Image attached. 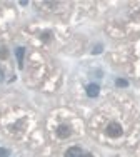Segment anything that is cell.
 <instances>
[{
  "instance_id": "11",
  "label": "cell",
  "mask_w": 140,
  "mask_h": 157,
  "mask_svg": "<svg viewBox=\"0 0 140 157\" xmlns=\"http://www.w3.org/2000/svg\"><path fill=\"white\" fill-rule=\"evenodd\" d=\"M82 157H94V155H92V154H85V152H83V154H82Z\"/></svg>"
},
{
  "instance_id": "9",
  "label": "cell",
  "mask_w": 140,
  "mask_h": 157,
  "mask_svg": "<svg viewBox=\"0 0 140 157\" xmlns=\"http://www.w3.org/2000/svg\"><path fill=\"white\" fill-rule=\"evenodd\" d=\"M117 85H119V87H127V82L125 80H117Z\"/></svg>"
},
{
  "instance_id": "10",
  "label": "cell",
  "mask_w": 140,
  "mask_h": 157,
  "mask_svg": "<svg viewBox=\"0 0 140 157\" xmlns=\"http://www.w3.org/2000/svg\"><path fill=\"white\" fill-rule=\"evenodd\" d=\"M2 80H3V70L0 69V82H2Z\"/></svg>"
},
{
  "instance_id": "1",
  "label": "cell",
  "mask_w": 140,
  "mask_h": 157,
  "mask_svg": "<svg viewBox=\"0 0 140 157\" xmlns=\"http://www.w3.org/2000/svg\"><path fill=\"white\" fill-rule=\"evenodd\" d=\"M122 132H123V129H122V125L119 124V122H110L109 125H107V129H105V134L109 137H120L122 136Z\"/></svg>"
},
{
  "instance_id": "6",
  "label": "cell",
  "mask_w": 140,
  "mask_h": 157,
  "mask_svg": "<svg viewBox=\"0 0 140 157\" xmlns=\"http://www.w3.org/2000/svg\"><path fill=\"white\" fill-rule=\"evenodd\" d=\"M7 48L5 47H0V59H7Z\"/></svg>"
},
{
  "instance_id": "7",
  "label": "cell",
  "mask_w": 140,
  "mask_h": 157,
  "mask_svg": "<svg viewBox=\"0 0 140 157\" xmlns=\"http://www.w3.org/2000/svg\"><path fill=\"white\" fill-rule=\"evenodd\" d=\"M9 155H10L9 149H0V157H9Z\"/></svg>"
},
{
  "instance_id": "3",
  "label": "cell",
  "mask_w": 140,
  "mask_h": 157,
  "mask_svg": "<svg viewBox=\"0 0 140 157\" xmlns=\"http://www.w3.org/2000/svg\"><path fill=\"white\" fill-rule=\"evenodd\" d=\"M83 151L80 147H77V145H73V147L67 149V152H65V157H82Z\"/></svg>"
},
{
  "instance_id": "5",
  "label": "cell",
  "mask_w": 140,
  "mask_h": 157,
  "mask_svg": "<svg viewBox=\"0 0 140 157\" xmlns=\"http://www.w3.org/2000/svg\"><path fill=\"white\" fill-rule=\"evenodd\" d=\"M17 60H18V67L24 65V48L22 47L17 48Z\"/></svg>"
},
{
  "instance_id": "2",
  "label": "cell",
  "mask_w": 140,
  "mask_h": 157,
  "mask_svg": "<svg viewBox=\"0 0 140 157\" xmlns=\"http://www.w3.org/2000/svg\"><path fill=\"white\" fill-rule=\"evenodd\" d=\"M70 134H72V130H70V127H68V125L62 124V125H58V127H57V136L60 137V139H67Z\"/></svg>"
},
{
  "instance_id": "4",
  "label": "cell",
  "mask_w": 140,
  "mask_h": 157,
  "mask_svg": "<svg viewBox=\"0 0 140 157\" xmlns=\"http://www.w3.org/2000/svg\"><path fill=\"white\" fill-rule=\"evenodd\" d=\"M87 95H88V97H97V95H98V85H97V84L87 85Z\"/></svg>"
},
{
  "instance_id": "8",
  "label": "cell",
  "mask_w": 140,
  "mask_h": 157,
  "mask_svg": "<svg viewBox=\"0 0 140 157\" xmlns=\"http://www.w3.org/2000/svg\"><path fill=\"white\" fill-rule=\"evenodd\" d=\"M50 37H52L50 32H43V40H50Z\"/></svg>"
}]
</instances>
